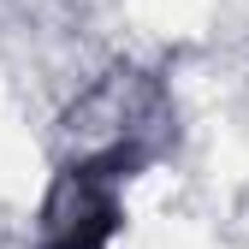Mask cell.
<instances>
[{
	"instance_id": "6da1fadb",
	"label": "cell",
	"mask_w": 249,
	"mask_h": 249,
	"mask_svg": "<svg viewBox=\"0 0 249 249\" xmlns=\"http://www.w3.org/2000/svg\"><path fill=\"white\" fill-rule=\"evenodd\" d=\"M119 231V190L113 172L101 166H71L66 190L48 208V243L42 249H107Z\"/></svg>"
}]
</instances>
